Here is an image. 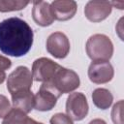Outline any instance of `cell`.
Returning a JSON list of instances; mask_svg holds the SVG:
<instances>
[{
    "mask_svg": "<svg viewBox=\"0 0 124 124\" xmlns=\"http://www.w3.org/2000/svg\"><path fill=\"white\" fill-rule=\"evenodd\" d=\"M33 30L29 24L17 16L0 22V50L9 56L25 55L33 45Z\"/></svg>",
    "mask_w": 124,
    "mask_h": 124,
    "instance_id": "1",
    "label": "cell"
},
{
    "mask_svg": "<svg viewBox=\"0 0 124 124\" xmlns=\"http://www.w3.org/2000/svg\"><path fill=\"white\" fill-rule=\"evenodd\" d=\"M86 52L92 61H108L113 53V46L106 35L95 34L86 43Z\"/></svg>",
    "mask_w": 124,
    "mask_h": 124,
    "instance_id": "2",
    "label": "cell"
},
{
    "mask_svg": "<svg viewBox=\"0 0 124 124\" xmlns=\"http://www.w3.org/2000/svg\"><path fill=\"white\" fill-rule=\"evenodd\" d=\"M79 78L75 71L62 66H60L53 78L47 81V83L53 86L61 95L77 89L79 86Z\"/></svg>",
    "mask_w": 124,
    "mask_h": 124,
    "instance_id": "3",
    "label": "cell"
},
{
    "mask_svg": "<svg viewBox=\"0 0 124 124\" xmlns=\"http://www.w3.org/2000/svg\"><path fill=\"white\" fill-rule=\"evenodd\" d=\"M32 82L33 77L31 71L25 66H19L8 77L7 89L11 95H14L21 91L30 90Z\"/></svg>",
    "mask_w": 124,
    "mask_h": 124,
    "instance_id": "4",
    "label": "cell"
},
{
    "mask_svg": "<svg viewBox=\"0 0 124 124\" xmlns=\"http://www.w3.org/2000/svg\"><path fill=\"white\" fill-rule=\"evenodd\" d=\"M61 94L49 83L43 82L39 91L35 95V105L34 108L40 111L50 110L56 105L57 99Z\"/></svg>",
    "mask_w": 124,
    "mask_h": 124,
    "instance_id": "5",
    "label": "cell"
},
{
    "mask_svg": "<svg viewBox=\"0 0 124 124\" xmlns=\"http://www.w3.org/2000/svg\"><path fill=\"white\" fill-rule=\"evenodd\" d=\"M66 112L67 115L73 120H82L88 113L86 97L80 92L70 94L66 102Z\"/></svg>",
    "mask_w": 124,
    "mask_h": 124,
    "instance_id": "6",
    "label": "cell"
},
{
    "mask_svg": "<svg viewBox=\"0 0 124 124\" xmlns=\"http://www.w3.org/2000/svg\"><path fill=\"white\" fill-rule=\"evenodd\" d=\"M59 68L60 65H58L57 63L48 58L42 57L36 59L32 66L33 79L36 81L47 82L53 78V76Z\"/></svg>",
    "mask_w": 124,
    "mask_h": 124,
    "instance_id": "7",
    "label": "cell"
},
{
    "mask_svg": "<svg viewBox=\"0 0 124 124\" xmlns=\"http://www.w3.org/2000/svg\"><path fill=\"white\" fill-rule=\"evenodd\" d=\"M46 50L55 58H65L70 51V42L62 32L50 34L46 41Z\"/></svg>",
    "mask_w": 124,
    "mask_h": 124,
    "instance_id": "8",
    "label": "cell"
},
{
    "mask_svg": "<svg viewBox=\"0 0 124 124\" xmlns=\"http://www.w3.org/2000/svg\"><path fill=\"white\" fill-rule=\"evenodd\" d=\"M88 77L97 84L108 82L113 78V68L108 61H93L88 68Z\"/></svg>",
    "mask_w": 124,
    "mask_h": 124,
    "instance_id": "9",
    "label": "cell"
},
{
    "mask_svg": "<svg viewBox=\"0 0 124 124\" xmlns=\"http://www.w3.org/2000/svg\"><path fill=\"white\" fill-rule=\"evenodd\" d=\"M111 8L108 1H89L84 8V14L90 21L99 22L110 14Z\"/></svg>",
    "mask_w": 124,
    "mask_h": 124,
    "instance_id": "10",
    "label": "cell"
},
{
    "mask_svg": "<svg viewBox=\"0 0 124 124\" xmlns=\"http://www.w3.org/2000/svg\"><path fill=\"white\" fill-rule=\"evenodd\" d=\"M32 16L34 21L40 26H48L54 20L50 4L46 1L33 2Z\"/></svg>",
    "mask_w": 124,
    "mask_h": 124,
    "instance_id": "11",
    "label": "cell"
},
{
    "mask_svg": "<svg viewBox=\"0 0 124 124\" xmlns=\"http://www.w3.org/2000/svg\"><path fill=\"white\" fill-rule=\"evenodd\" d=\"M52 15L54 19L68 20L72 18L77 12V3L75 1H53L50 4Z\"/></svg>",
    "mask_w": 124,
    "mask_h": 124,
    "instance_id": "12",
    "label": "cell"
},
{
    "mask_svg": "<svg viewBox=\"0 0 124 124\" xmlns=\"http://www.w3.org/2000/svg\"><path fill=\"white\" fill-rule=\"evenodd\" d=\"M12 104L15 108L20 109L25 113L30 112L35 105V95L30 90L21 91L12 95Z\"/></svg>",
    "mask_w": 124,
    "mask_h": 124,
    "instance_id": "13",
    "label": "cell"
},
{
    "mask_svg": "<svg viewBox=\"0 0 124 124\" xmlns=\"http://www.w3.org/2000/svg\"><path fill=\"white\" fill-rule=\"evenodd\" d=\"M92 100L94 105L101 108V109H107L109 108L113 101L112 94L106 88H97L92 93Z\"/></svg>",
    "mask_w": 124,
    "mask_h": 124,
    "instance_id": "14",
    "label": "cell"
},
{
    "mask_svg": "<svg viewBox=\"0 0 124 124\" xmlns=\"http://www.w3.org/2000/svg\"><path fill=\"white\" fill-rule=\"evenodd\" d=\"M36 120L28 117L25 112L17 108H12L4 117L2 124H35Z\"/></svg>",
    "mask_w": 124,
    "mask_h": 124,
    "instance_id": "15",
    "label": "cell"
},
{
    "mask_svg": "<svg viewBox=\"0 0 124 124\" xmlns=\"http://www.w3.org/2000/svg\"><path fill=\"white\" fill-rule=\"evenodd\" d=\"M29 4V1H12V0H0V12L18 11L25 8Z\"/></svg>",
    "mask_w": 124,
    "mask_h": 124,
    "instance_id": "16",
    "label": "cell"
},
{
    "mask_svg": "<svg viewBox=\"0 0 124 124\" xmlns=\"http://www.w3.org/2000/svg\"><path fill=\"white\" fill-rule=\"evenodd\" d=\"M123 101H119L113 106L111 111V119L114 124H123Z\"/></svg>",
    "mask_w": 124,
    "mask_h": 124,
    "instance_id": "17",
    "label": "cell"
},
{
    "mask_svg": "<svg viewBox=\"0 0 124 124\" xmlns=\"http://www.w3.org/2000/svg\"><path fill=\"white\" fill-rule=\"evenodd\" d=\"M50 124H74L72 119L64 113H56L50 118Z\"/></svg>",
    "mask_w": 124,
    "mask_h": 124,
    "instance_id": "18",
    "label": "cell"
},
{
    "mask_svg": "<svg viewBox=\"0 0 124 124\" xmlns=\"http://www.w3.org/2000/svg\"><path fill=\"white\" fill-rule=\"evenodd\" d=\"M11 109V104L7 97L0 95V118H4Z\"/></svg>",
    "mask_w": 124,
    "mask_h": 124,
    "instance_id": "19",
    "label": "cell"
},
{
    "mask_svg": "<svg viewBox=\"0 0 124 124\" xmlns=\"http://www.w3.org/2000/svg\"><path fill=\"white\" fill-rule=\"evenodd\" d=\"M11 65H12V62H11L10 59L0 55V70L5 71V70L9 69L11 67Z\"/></svg>",
    "mask_w": 124,
    "mask_h": 124,
    "instance_id": "20",
    "label": "cell"
},
{
    "mask_svg": "<svg viewBox=\"0 0 124 124\" xmlns=\"http://www.w3.org/2000/svg\"><path fill=\"white\" fill-rule=\"evenodd\" d=\"M89 124H107V123H106V121H104L103 119H99V118H97V119H94V120L90 121Z\"/></svg>",
    "mask_w": 124,
    "mask_h": 124,
    "instance_id": "21",
    "label": "cell"
},
{
    "mask_svg": "<svg viewBox=\"0 0 124 124\" xmlns=\"http://www.w3.org/2000/svg\"><path fill=\"white\" fill-rule=\"evenodd\" d=\"M6 78V74H5V71H2L0 70V83H2Z\"/></svg>",
    "mask_w": 124,
    "mask_h": 124,
    "instance_id": "22",
    "label": "cell"
},
{
    "mask_svg": "<svg viewBox=\"0 0 124 124\" xmlns=\"http://www.w3.org/2000/svg\"><path fill=\"white\" fill-rule=\"evenodd\" d=\"M36 124H43V123H40V122H36Z\"/></svg>",
    "mask_w": 124,
    "mask_h": 124,
    "instance_id": "23",
    "label": "cell"
}]
</instances>
